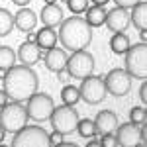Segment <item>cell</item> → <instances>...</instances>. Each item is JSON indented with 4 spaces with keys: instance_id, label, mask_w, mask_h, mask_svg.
<instances>
[{
    "instance_id": "38",
    "label": "cell",
    "mask_w": 147,
    "mask_h": 147,
    "mask_svg": "<svg viewBox=\"0 0 147 147\" xmlns=\"http://www.w3.org/2000/svg\"><path fill=\"white\" fill-rule=\"evenodd\" d=\"M4 137H6V129H4V127L0 125V143L4 141Z\"/></svg>"
},
{
    "instance_id": "39",
    "label": "cell",
    "mask_w": 147,
    "mask_h": 147,
    "mask_svg": "<svg viewBox=\"0 0 147 147\" xmlns=\"http://www.w3.org/2000/svg\"><path fill=\"white\" fill-rule=\"evenodd\" d=\"M139 37H141V41L145 43V39H147V32H139Z\"/></svg>"
},
{
    "instance_id": "14",
    "label": "cell",
    "mask_w": 147,
    "mask_h": 147,
    "mask_svg": "<svg viewBox=\"0 0 147 147\" xmlns=\"http://www.w3.org/2000/svg\"><path fill=\"white\" fill-rule=\"evenodd\" d=\"M67 51L63 47H53V49H47L43 61H45V67L51 73H65V65H67Z\"/></svg>"
},
{
    "instance_id": "31",
    "label": "cell",
    "mask_w": 147,
    "mask_h": 147,
    "mask_svg": "<svg viewBox=\"0 0 147 147\" xmlns=\"http://www.w3.org/2000/svg\"><path fill=\"white\" fill-rule=\"evenodd\" d=\"M139 100H141L143 106L147 104V84H145V80H143V82H141V86H139Z\"/></svg>"
},
{
    "instance_id": "4",
    "label": "cell",
    "mask_w": 147,
    "mask_h": 147,
    "mask_svg": "<svg viewBox=\"0 0 147 147\" xmlns=\"http://www.w3.org/2000/svg\"><path fill=\"white\" fill-rule=\"evenodd\" d=\"M28 110L22 106V102H8L4 108H0V125L6 129V134H16L28 125Z\"/></svg>"
},
{
    "instance_id": "8",
    "label": "cell",
    "mask_w": 147,
    "mask_h": 147,
    "mask_svg": "<svg viewBox=\"0 0 147 147\" xmlns=\"http://www.w3.org/2000/svg\"><path fill=\"white\" fill-rule=\"evenodd\" d=\"M79 92H80V100H84L86 104H90V106L100 104V102L108 96L104 77L90 75V77L82 79V82H80V86H79Z\"/></svg>"
},
{
    "instance_id": "27",
    "label": "cell",
    "mask_w": 147,
    "mask_h": 147,
    "mask_svg": "<svg viewBox=\"0 0 147 147\" xmlns=\"http://www.w3.org/2000/svg\"><path fill=\"white\" fill-rule=\"evenodd\" d=\"M67 2V8L75 16H79V14H84V10L88 8V0H65Z\"/></svg>"
},
{
    "instance_id": "20",
    "label": "cell",
    "mask_w": 147,
    "mask_h": 147,
    "mask_svg": "<svg viewBox=\"0 0 147 147\" xmlns=\"http://www.w3.org/2000/svg\"><path fill=\"white\" fill-rule=\"evenodd\" d=\"M84 20L90 28H100L106 22V6H88L84 10Z\"/></svg>"
},
{
    "instance_id": "13",
    "label": "cell",
    "mask_w": 147,
    "mask_h": 147,
    "mask_svg": "<svg viewBox=\"0 0 147 147\" xmlns=\"http://www.w3.org/2000/svg\"><path fill=\"white\" fill-rule=\"evenodd\" d=\"M45 55V51L41 47H37V43H30V41H24L22 45L18 47V53L16 57L20 59V63L26 67H32L35 63H39Z\"/></svg>"
},
{
    "instance_id": "22",
    "label": "cell",
    "mask_w": 147,
    "mask_h": 147,
    "mask_svg": "<svg viewBox=\"0 0 147 147\" xmlns=\"http://www.w3.org/2000/svg\"><path fill=\"white\" fill-rule=\"evenodd\" d=\"M14 63H16V53L12 51V47L0 45V77L4 75V71L14 67Z\"/></svg>"
},
{
    "instance_id": "15",
    "label": "cell",
    "mask_w": 147,
    "mask_h": 147,
    "mask_svg": "<svg viewBox=\"0 0 147 147\" xmlns=\"http://www.w3.org/2000/svg\"><path fill=\"white\" fill-rule=\"evenodd\" d=\"M37 14L34 10H30L28 6H24L14 14V28H18L20 32L28 34V32H34L35 26H37Z\"/></svg>"
},
{
    "instance_id": "9",
    "label": "cell",
    "mask_w": 147,
    "mask_h": 147,
    "mask_svg": "<svg viewBox=\"0 0 147 147\" xmlns=\"http://www.w3.org/2000/svg\"><path fill=\"white\" fill-rule=\"evenodd\" d=\"M53 108H55V102L47 92H35L26 104L28 116L34 122H47L53 114Z\"/></svg>"
},
{
    "instance_id": "28",
    "label": "cell",
    "mask_w": 147,
    "mask_h": 147,
    "mask_svg": "<svg viewBox=\"0 0 147 147\" xmlns=\"http://www.w3.org/2000/svg\"><path fill=\"white\" fill-rule=\"evenodd\" d=\"M98 139H100L102 147H120L118 139H116V134H102Z\"/></svg>"
},
{
    "instance_id": "35",
    "label": "cell",
    "mask_w": 147,
    "mask_h": 147,
    "mask_svg": "<svg viewBox=\"0 0 147 147\" xmlns=\"http://www.w3.org/2000/svg\"><path fill=\"white\" fill-rule=\"evenodd\" d=\"M90 2L94 4V6H106V4H108L110 0H90Z\"/></svg>"
},
{
    "instance_id": "41",
    "label": "cell",
    "mask_w": 147,
    "mask_h": 147,
    "mask_svg": "<svg viewBox=\"0 0 147 147\" xmlns=\"http://www.w3.org/2000/svg\"><path fill=\"white\" fill-rule=\"evenodd\" d=\"M45 4H57V0H45Z\"/></svg>"
},
{
    "instance_id": "7",
    "label": "cell",
    "mask_w": 147,
    "mask_h": 147,
    "mask_svg": "<svg viewBox=\"0 0 147 147\" xmlns=\"http://www.w3.org/2000/svg\"><path fill=\"white\" fill-rule=\"evenodd\" d=\"M79 120H80L79 110H75V106H67V104L53 108V114L49 118L53 129L59 131V134H63V136H69V134L77 131Z\"/></svg>"
},
{
    "instance_id": "16",
    "label": "cell",
    "mask_w": 147,
    "mask_h": 147,
    "mask_svg": "<svg viewBox=\"0 0 147 147\" xmlns=\"http://www.w3.org/2000/svg\"><path fill=\"white\" fill-rule=\"evenodd\" d=\"M94 125H96V134H114L118 129V116L112 112V110H100L98 116L94 118Z\"/></svg>"
},
{
    "instance_id": "30",
    "label": "cell",
    "mask_w": 147,
    "mask_h": 147,
    "mask_svg": "<svg viewBox=\"0 0 147 147\" xmlns=\"http://www.w3.org/2000/svg\"><path fill=\"white\" fill-rule=\"evenodd\" d=\"M114 2H116V4H118L120 8H125V10H129L131 6H136L139 0H114Z\"/></svg>"
},
{
    "instance_id": "23",
    "label": "cell",
    "mask_w": 147,
    "mask_h": 147,
    "mask_svg": "<svg viewBox=\"0 0 147 147\" xmlns=\"http://www.w3.org/2000/svg\"><path fill=\"white\" fill-rule=\"evenodd\" d=\"M12 30H14V14L6 8H0V37L10 35Z\"/></svg>"
},
{
    "instance_id": "25",
    "label": "cell",
    "mask_w": 147,
    "mask_h": 147,
    "mask_svg": "<svg viewBox=\"0 0 147 147\" xmlns=\"http://www.w3.org/2000/svg\"><path fill=\"white\" fill-rule=\"evenodd\" d=\"M61 100H63V104H67V106H75V104L80 100L79 88H77L75 84H67V86H63V90H61Z\"/></svg>"
},
{
    "instance_id": "1",
    "label": "cell",
    "mask_w": 147,
    "mask_h": 147,
    "mask_svg": "<svg viewBox=\"0 0 147 147\" xmlns=\"http://www.w3.org/2000/svg\"><path fill=\"white\" fill-rule=\"evenodd\" d=\"M0 79L4 82L2 90L8 94L12 102H28L37 92V86H39L35 71L26 65L10 67L8 71H4V75Z\"/></svg>"
},
{
    "instance_id": "26",
    "label": "cell",
    "mask_w": 147,
    "mask_h": 147,
    "mask_svg": "<svg viewBox=\"0 0 147 147\" xmlns=\"http://www.w3.org/2000/svg\"><path fill=\"white\" fill-rule=\"evenodd\" d=\"M129 122L136 125H145L147 124V110L145 106H134L129 110Z\"/></svg>"
},
{
    "instance_id": "33",
    "label": "cell",
    "mask_w": 147,
    "mask_h": 147,
    "mask_svg": "<svg viewBox=\"0 0 147 147\" xmlns=\"http://www.w3.org/2000/svg\"><path fill=\"white\" fill-rule=\"evenodd\" d=\"M86 147H102L100 145V139H98V137H90V141L86 143Z\"/></svg>"
},
{
    "instance_id": "40",
    "label": "cell",
    "mask_w": 147,
    "mask_h": 147,
    "mask_svg": "<svg viewBox=\"0 0 147 147\" xmlns=\"http://www.w3.org/2000/svg\"><path fill=\"white\" fill-rule=\"evenodd\" d=\"M134 147H147V145H145V141H139V143H137V145H134Z\"/></svg>"
},
{
    "instance_id": "21",
    "label": "cell",
    "mask_w": 147,
    "mask_h": 147,
    "mask_svg": "<svg viewBox=\"0 0 147 147\" xmlns=\"http://www.w3.org/2000/svg\"><path fill=\"white\" fill-rule=\"evenodd\" d=\"M129 37L124 34V32H120V34H114L112 39H110V49H112L114 55H124L125 51L129 49Z\"/></svg>"
},
{
    "instance_id": "17",
    "label": "cell",
    "mask_w": 147,
    "mask_h": 147,
    "mask_svg": "<svg viewBox=\"0 0 147 147\" xmlns=\"http://www.w3.org/2000/svg\"><path fill=\"white\" fill-rule=\"evenodd\" d=\"M63 22V8L57 4H45L41 8V24L45 28H57Z\"/></svg>"
},
{
    "instance_id": "37",
    "label": "cell",
    "mask_w": 147,
    "mask_h": 147,
    "mask_svg": "<svg viewBox=\"0 0 147 147\" xmlns=\"http://www.w3.org/2000/svg\"><path fill=\"white\" fill-rule=\"evenodd\" d=\"M53 147H79V145H77V143H65V141H63V143H59V145H53Z\"/></svg>"
},
{
    "instance_id": "18",
    "label": "cell",
    "mask_w": 147,
    "mask_h": 147,
    "mask_svg": "<svg viewBox=\"0 0 147 147\" xmlns=\"http://www.w3.org/2000/svg\"><path fill=\"white\" fill-rule=\"evenodd\" d=\"M129 24L136 26L137 32H147V2L139 0L129 12Z\"/></svg>"
},
{
    "instance_id": "24",
    "label": "cell",
    "mask_w": 147,
    "mask_h": 147,
    "mask_svg": "<svg viewBox=\"0 0 147 147\" xmlns=\"http://www.w3.org/2000/svg\"><path fill=\"white\" fill-rule=\"evenodd\" d=\"M77 131H79V136L84 137V139L96 137V125H94V120H90V118H82V120H79Z\"/></svg>"
},
{
    "instance_id": "2",
    "label": "cell",
    "mask_w": 147,
    "mask_h": 147,
    "mask_svg": "<svg viewBox=\"0 0 147 147\" xmlns=\"http://www.w3.org/2000/svg\"><path fill=\"white\" fill-rule=\"evenodd\" d=\"M57 39L61 41L63 49L73 51H80L86 49L92 41V28L86 24L82 16H71L67 20H63L59 26V34Z\"/></svg>"
},
{
    "instance_id": "6",
    "label": "cell",
    "mask_w": 147,
    "mask_h": 147,
    "mask_svg": "<svg viewBox=\"0 0 147 147\" xmlns=\"http://www.w3.org/2000/svg\"><path fill=\"white\" fill-rule=\"evenodd\" d=\"M10 147H53L49 141V134L41 125H26L24 129L14 134Z\"/></svg>"
},
{
    "instance_id": "19",
    "label": "cell",
    "mask_w": 147,
    "mask_h": 147,
    "mask_svg": "<svg viewBox=\"0 0 147 147\" xmlns=\"http://www.w3.org/2000/svg\"><path fill=\"white\" fill-rule=\"evenodd\" d=\"M35 43H37V47H41L43 51H47V49H53V47L57 45V32L55 28H41L39 32H35Z\"/></svg>"
},
{
    "instance_id": "42",
    "label": "cell",
    "mask_w": 147,
    "mask_h": 147,
    "mask_svg": "<svg viewBox=\"0 0 147 147\" xmlns=\"http://www.w3.org/2000/svg\"><path fill=\"white\" fill-rule=\"evenodd\" d=\"M0 147H10V145H4V143H0Z\"/></svg>"
},
{
    "instance_id": "36",
    "label": "cell",
    "mask_w": 147,
    "mask_h": 147,
    "mask_svg": "<svg viewBox=\"0 0 147 147\" xmlns=\"http://www.w3.org/2000/svg\"><path fill=\"white\" fill-rule=\"evenodd\" d=\"M26 41H30V43H35V32H28V39Z\"/></svg>"
},
{
    "instance_id": "10",
    "label": "cell",
    "mask_w": 147,
    "mask_h": 147,
    "mask_svg": "<svg viewBox=\"0 0 147 147\" xmlns=\"http://www.w3.org/2000/svg\"><path fill=\"white\" fill-rule=\"evenodd\" d=\"M104 82H106L108 94L118 96V98L129 94V90H131V77L125 73L124 69H112V71H108V75L104 77Z\"/></svg>"
},
{
    "instance_id": "5",
    "label": "cell",
    "mask_w": 147,
    "mask_h": 147,
    "mask_svg": "<svg viewBox=\"0 0 147 147\" xmlns=\"http://www.w3.org/2000/svg\"><path fill=\"white\" fill-rule=\"evenodd\" d=\"M94 55L86 49H80V51H73L71 57H67V65H65V71L69 73L71 79H86L94 73Z\"/></svg>"
},
{
    "instance_id": "29",
    "label": "cell",
    "mask_w": 147,
    "mask_h": 147,
    "mask_svg": "<svg viewBox=\"0 0 147 147\" xmlns=\"http://www.w3.org/2000/svg\"><path fill=\"white\" fill-rule=\"evenodd\" d=\"M63 134H59V131H55V129H53V131H51V134H49V141H51V145H59V143H63Z\"/></svg>"
},
{
    "instance_id": "12",
    "label": "cell",
    "mask_w": 147,
    "mask_h": 147,
    "mask_svg": "<svg viewBox=\"0 0 147 147\" xmlns=\"http://www.w3.org/2000/svg\"><path fill=\"white\" fill-rule=\"evenodd\" d=\"M106 26H108V30L114 32V34H120V32H125L127 30V26H129V12L125 10V8H120V6H116L114 10L106 12Z\"/></svg>"
},
{
    "instance_id": "11",
    "label": "cell",
    "mask_w": 147,
    "mask_h": 147,
    "mask_svg": "<svg viewBox=\"0 0 147 147\" xmlns=\"http://www.w3.org/2000/svg\"><path fill=\"white\" fill-rule=\"evenodd\" d=\"M114 134H116L120 147H134L139 141H145V125H136L131 122H125V124L118 125V129Z\"/></svg>"
},
{
    "instance_id": "32",
    "label": "cell",
    "mask_w": 147,
    "mask_h": 147,
    "mask_svg": "<svg viewBox=\"0 0 147 147\" xmlns=\"http://www.w3.org/2000/svg\"><path fill=\"white\" fill-rule=\"evenodd\" d=\"M8 102H10V98H8V94H6V92H4L2 88H0V108H4V106H6Z\"/></svg>"
},
{
    "instance_id": "3",
    "label": "cell",
    "mask_w": 147,
    "mask_h": 147,
    "mask_svg": "<svg viewBox=\"0 0 147 147\" xmlns=\"http://www.w3.org/2000/svg\"><path fill=\"white\" fill-rule=\"evenodd\" d=\"M125 55V67L124 71L131 79L145 80L147 79V43L139 41L136 45H129Z\"/></svg>"
},
{
    "instance_id": "34",
    "label": "cell",
    "mask_w": 147,
    "mask_h": 147,
    "mask_svg": "<svg viewBox=\"0 0 147 147\" xmlns=\"http://www.w3.org/2000/svg\"><path fill=\"white\" fill-rule=\"evenodd\" d=\"M12 2H14L16 6H20V8H24V6H28V4H30L32 0H12Z\"/></svg>"
}]
</instances>
